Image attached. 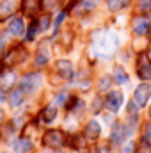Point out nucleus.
I'll return each mask as SVG.
<instances>
[{"mask_svg":"<svg viewBox=\"0 0 151 153\" xmlns=\"http://www.w3.org/2000/svg\"><path fill=\"white\" fill-rule=\"evenodd\" d=\"M151 96V85L150 84H141L137 89H135V94H133V102L137 103V107H144L148 103Z\"/></svg>","mask_w":151,"mask_h":153,"instance_id":"nucleus-2","label":"nucleus"},{"mask_svg":"<svg viewBox=\"0 0 151 153\" xmlns=\"http://www.w3.org/2000/svg\"><path fill=\"white\" fill-rule=\"evenodd\" d=\"M137 71H139V76L144 78V80H150L151 78V61L146 57V55H141Z\"/></svg>","mask_w":151,"mask_h":153,"instance_id":"nucleus-7","label":"nucleus"},{"mask_svg":"<svg viewBox=\"0 0 151 153\" xmlns=\"http://www.w3.org/2000/svg\"><path fill=\"white\" fill-rule=\"evenodd\" d=\"M4 98H5V96H4V91H2V87H0V102H2Z\"/></svg>","mask_w":151,"mask_h":153,"instance_id":"nucleus-31","label":"nucleus"},{"mask_svg":"<svg viewBox=\"0 0 151 153\" xmlns=\"http://www.w3.org/2000/svg\"><path fill=\"white\" fill-rule=\"evenodd\" d=\"M39 30H46L48 27H50V16L48 14H43V18L39 20Z\"/></svg>","mask_w":151,"mask_h":153,"instance_id":"nucleus-23","label":"nucleus"},{"mask_svg":"<svg viewBox=\"0 0 151 153\" xmlns=\"http://www.w3.org/2000/svg\"><path fill=\"white\" fill-rule=\"evenodd\" d=\"M124 135H126V126L121 125V123H117L112 130V143L114 144H119V143L124 139Z\"/></svg>","mask_w":151,"mask_h":153,"instance_id":"nucleus-14","label":"nucleus"},{"mask_svg":"<svg viewBox=\"0 0 151 153\" xmlns=\"http://www.w3.org/2000/svg\"><path fill=\"white\" fill-rule=\"evenodd\" d=\"M32 150V143L29 139H18L14 143V152L16 153H27Z\"/></svg>","mask_w":151,"mask_h":153,"instance_id":"nucleus-16","label":"nucleus"},{"mask_svg":"<svg viewBox=\"0 0 151 153\" xmlns=\"http://www.w3.org/2000/svg\"><path fill=\"white\" fill-rule=\"evenodd\" d=\"M123 94L119 93V91H110L109 94H107V98H105V105H107V109L109 111H112V112H117L119 111V107L123 105Z\"/></svg>","mask_w":151,"mask_h":153,"instance_id":"nucleus-4","label":"nucleus"},{"mask_svg":"<svg viewBox=\"0 0 151 153\" xmlns=\"http://www.w3.org/2000/svg\"><path fill=\"white\" fill-rule=\"evenodd\" d=\"M39 85H41V76L38 73H29V75L21 80V89L23 91H29V93L36 91Z\"/></svg>","mask_w":151,"mask_h":153,"instance_id":"nucleus-6","label":"nucleus"},{"mask_svg":"<svg viewBox=\"0 0 151 153\" xmlns=\"http://www.w3.org/2000/svg\"><path fill=\"white\" fill-rule=\"evenodd\" d=\"M107 5H109L110 11H119V9H123V7L128 5V0H109Z\"/></svg>","mask_w":151,"mask_h":153,"instance_id":"nucleus-19","label":"nucleus"},{"mask_svg":"<svg viewBox=\"0 0 151 153\" xmlns=\"http://www.w3.org/2000/svg\"><path fill=\"white\" fill-rule=\"evenodd\" d=\"M84 134H85L87 139H96V137H100V134H101V126H100V123H98V121H89V123L85 125Z\"/></svg>","mask_w":151,"mask_h":153,"instance_id":"nucleus-10","label":"nucleus"},{"mask_svg":"<svg viewBox=\"0 0 151 153\" xmlns=\"http://www.w3.org/2000/svg\"><path fill=\"white\" fill-rule=\"evenodd\" d=\"M64 16H66V13H61V14H59V18L55 20V27H59V25H61V22L64 20Z\"/></svg>","mask_w":151,"mask_h":153,"instance_id":"nucleus-30","label":"nucleus"},{"mask_svg":"<svg viewBox=\"0 0 151 153\" xmlns=\"http://www.w3.org/2000/svg\"><path fill=\"white\" fill-rule=\"evenodd\" d=\"M123 153H135V143H128L123 148Z\"/></svg>","mask_w":151,"mask_h":153,"instance_id":"nucleus-26","label":"nucleus"},{"mask_svg":"<svg viewBox=\"0 0 151 153\" xmlns=\"http://www.w3.org/2000/svg\"><path fill=\"white\" fill-rule=\"evenodd\" d=\"M114 80L117 84H126L128 82V73L121 68V66H115L114 68Z\"/></svg>","mask_w":151,"mask_h":153,"instance_id":"nucleus-18","label":"nucleus"},{"mask_svg":"<svg viewBox=\"0 0 151 153\" xmlns=\"http://www.w3.org/2000/svg\"><path fill=\"white\" fill-rule=\"evenodd\" d=\"M100 4V0H78L76 5L73 7V13L82 16V14H89L96 5Z\"/></svg>","mask_w":151,"mask_h":153,"instance_id":"nucleus-5","label":"nucleus"},{"mask_svg":"<svg viewBox=\"0 0 151 153\" xmlns=\"http://www.w3.org/2000/svg\"><path fill=\"white\" fill-rule=\"evenodd\" d=\"M7 43H9V36H7V32H0V57L7 52L5 48H7Z\"/></svg>","mask_w":151,"mask_h":153,"instance_id":"nucleus-21","label":"nucleus"},{"mask_svg":"<svg viewBox=\"0 0 151 153\" xmlns=\"http://www.w3.org/2000/svg\"><path fill=\"white\" fill-rule=\"evenodd\" d=\"M46 62H48V52H46L44 48H41L39 53L36 55V64H38V66H44Z\"/></svg>","mask_w":151,"mask_h":153,"instance_id":"nucleus-20","label":"nucleus"},{"mask_svg":"<svg viewBox=\"0 0 151 153\" xmlns=\"http://www.w3.org/2000/svg\"><path fill=\"white\" fill-rule=\"evenodd\" d=\"M25 100V91L20 87V89H13L11 93H9V102H11V105L13 107H18V105H21V102Z\"/></svg>","mask_w":151,"mask_h":153,"instance_id":"nucleus-13","label":"nucleus"},{"mask_svg":"<svg viewBox=\"0 0 151 153\" xmlns=\"http://www.w3.org/2000/svg\"><path fill=\"white\" fill-rule=\"evenodd\" d=\"M150 117H151V109H150Z\"/></svg>","mask_w":151,"mask_h":153,"instance_id":"nucleus-32","label":"nucleus"},{"mask_svg":"<svg viewBox=\"0 0 151 153\" xmlns=\"http://www.w3.org/2000/svg\"><path fill=\"white\" fill-rule=\"evenodd\" d=\"M43 144L48 146V148H61L66 144V135L59 130H50L44 134L43 137Z\"/></svg>","mask_w":151,"mask_h":153,"instance_id":"nucleus-1","label":"nucleus"},{"mask_svg":"<svg viewBox=\"0 0 151 153\" xmlns=\"http://www.w3.org/2000/svg\"><path fill=\"white\" fill-rule=\"evenodd\" d=\"M141 9L142 11H151V0H141Z\"/></svg>","mask_w":151,"mask_h":153,"instance_id":"nucleus-28","label":"nucleus"},{"mask_svg":"<svg viewBox=\"0 0 151 153\" xmlns=\"http://www.w3.org/2000/svg\"><path fill=\"white\" fill-rule=\"evenodd\" d=\"M112 80H114V78H110V76H103V78H101V82H100V89H101V91H107Z\"/></svg>","mask_w":151,"mask_h":153,"instance_id":"nucleus-25","label":"nucleus"},{"mask_svg":"<svg viewBox=\"0 0 151 153\" xmlns=\"http://www.w3.org/2000/svg\"><path fill=\"white\" fill-rule=\"evenodd\" d=\"M151 30V18L150 16H137L133 20V32L137 36H146Z\"/></svg>","mask_w":151,"mask_h":153,"instance_id":"nucleus-3","label":"nucleus"},{"mask_svg":"<svg viewBox=\"0 0 151 153\" xmlns=\"http://www.w3.org/2000/svg\"><path fill=\"white\" fill-rule=\"evenodd\" d=\"M25 59V52H23V48L21 46H16V48H13L9 53H7V57H5V61H7V64H18L20 61H23Z\"/></svg>","mask_w":151,"mask_h":153,"instance_id":"nucleus-11","label":"nucleus"},{"mask_svg":"<svg viewBox=\"0 0 151 153\" xmlns=\"http://www.w3.org/2000/svg\"><path fill=\"white\" fill-rule=\"evenodd\" d=\"M41 4H43V0H23V4H21L23 13L29 14V16H34V14L39 11Z\"/></svg>","mask_w":151,"mask_h":153,"instance_id":"nucleus-12","label":"nucleus"},{"mask_svg":"<svg viewBox=\"0 0 151 153\" xmlns=\"http://www.w3.org/2000/svg\"><path fill=\"white\" fill-rule=\"evenodd\" d=\"M144 143L151 146V123L146 125V128H144Z\"/></svg>","mask_w":151,"mask_h":153,"instance_id":"nucleus-24","label":"nucleus"},{"mask_svg":"<svg viewBox=\"0 0 151 153\" xmlns=\"http://www.w3.org/2000/svg\"><path fill=\"white\" fill-rule=\"evenodd\" d=\"M38 23H36V22H32V23H30V29H29V32H27V36H25V38L29 39V41H32V39L36 38V32H38Z\"/></svg>","mask_w":151,"mask_h":153,"instance_id":"nucleus-22","label":"nucleus"},{"mask_svg":"<svg viewBox=\"0 0 151 153\" xmlns=\"http://www.w3.org/2000/svg\"><path fill=\"white\" fill-rule=\"evenodd\" d=\"M9 32H11L14 38L23 36V34H25V23H23V20H21V18H13V20L9 22Z\"/></svg>","mask_w":151,"mask_h":153,"instance_id":"nucleus-8","label":"nucleus"},{"mask_svg":"<svg viewBox=\"0 0 151 153\" xmlns=\"http://www.w3.org/2000/svg\"><path fill=\"white\" fill-rule=\"evenodd\" d=\"M14 13V0H5L2 5H0V20L2 18H7L9 14Z\"/></svg>","mask_w":151,"mask_h":153,"instance_id":"nucleus-17","label":"nucleus"},{"mask_svg":"<svg viewBox=\"0 0 151 153\" xmlns=\"http://www.w3.org/2000/svg\"><path fill=\"white\" fill-rule=\"evenodd\" d=\"M66 98H68V96H66L64 93H61V94H59V96L55 98V102H57V105H62V103L66 102Z\"/></svg>","mask_w":151,"mask_h":153,"instance_id":"nucleus-29","label":"nucleus"},{"mask_svg":"<svg viewBox=\"0 0 151 153\" xmlns=\"http://www.w3.org/2000/svg\"><path fill=\"white\" fill-rule=\"evenodd\" d=\"M43 5H44L46 9H53V7L57 5V0H43Z\"/></svg>","mask_w":151,"mask_h":153,"instance_id":"nucleus-27","label":"nucleus"},{"mask_svg":"<svg viewBox=\"0 0 151 153\" xmlns=\"http://www.w3.org/2000/svg\"><path fill=\"white\" fill-rule=\"evenodd\" d=\"M57 75L61 76V78H64V80L71 78L73 76V66H71V62L70 61H59L57 62Z\"/></svg>","mask_w":151,"mask_h":153,"instance_id":"nucleus-9","label":"nucleus"},{"mask_svg":"<svg viewBox=\"0 0 151 153\" xmlns=\"http://www.w3.org/2000/svg\"><path fill=\"white\" fill-rule=\"evenodd\" d=\"M55 116H57V107H55V105H48V107L43 109L41 119H43L44 123H52V121L55 119Z\"/></svg>","mask_w":151,"mask_h":153,"instance_id":"nucleus-15","label":"nucleus"}]
</instances>
